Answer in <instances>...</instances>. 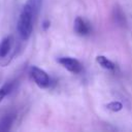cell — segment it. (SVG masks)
Wrapping results in <instances>:
<instances>
[{
	"instance_id": "277c9868",
	"label": "cell",
	"mask_w": 132,
	"mask_h": 132,
	"mask_svg": "<svg viewBox=\"0 0 132 132\" xmlns=\"http://www.w3.org/2000/svg\"><path fill=\"white\" fill-rule=\"evenodd\" d=\"M74 31L78 35H88L91 32V26L86 20L77 16L74 20Z\"/></svg>"
},
{
	"instance_id": "8fae6325",
	"label": "cell",
	"mask_w": 132,
	"mask_h": 132,
	"mask_svg": "<svg viewBox=\"0 0 132 132\" xmlns=\"http://www.w3.org/2000/svg\"><path fill=\"white\" fill-rule=\"evenodd\" d=\"M106 107H107V109L117 112V111H120L123 108V104L120 101H111V102L106 104Z\"/></svg>"
},
{
	"instance_id": "7a4b0ae2",
	"label": "cell",
	"mask_w": 132,
	"mask_h": 132,
	"mask_svg": "<svg viewBox=\"0 0 132 132\" xmlns=\"http://www.w3.org/2000/svg\"><path fill=\"white\" fill-rule=\"evenodd\" d=\"M29 73H30L31 78L34 80V82L39 88H47L50 86L51 79H50L48 74L44 70L36 66H31L29 69Z\"/></svg>"
},
{
	"instance_id": "5b68a950",
	"label": "cell",
	"mask_w": 132,
	"mask_h": 132,
	"mask_svg": "<svg viewBox=\"0 0 132 132\" xmlns=\"http://www.w3.org/2000/svg\"><path fill=\"white\" fill-rule=\"evenodd\" d=\"M14 120H15V113L13 112L6 113L2 118H0V132L9 131Z\"/></svg>"
},
{
	"instance_id": "52a82bcc",
	"label": "cell",
	"mask_w": 132,
	"mask_h": 132,
	"mask_svg": "<svg viewBox=\"0 0 132 132\" xmlns=\"http://www.w3.org/2000/svg\"><path fill=\"white\" fill-rule=\"evenodd\" d=\"M15 84H16L15 80H10V81H7V82H5L3 86L0 87V102H1L8 94H10V93L13 91V89L15 88Z\"/></svg>"
},
{
	"instance_id": "3957f363",
	"label": "cell",
	"mask_w": 132,
	"mask_h": 132,
	"mask_svg": "<svg viewBox=\"0 0 132 132\" xmlns=\"http://www.w3.org/2000/svg\"><path fill=\"white\" fill-rule=\"evenodd\" d=\"M58 62L64 67L66 68L68 71L72 72V73H79L82 70V65L80 64V62L74 58L71 57H60L58 59Z\"/></svg>"
},
{
	"instance_id": "30bf717a",
	"label": "cell",
	"mask_w": 132,
	"mask_h": 132,
	"mask_svg": "<svg viewBox=\"0 0 132 132\" xmlns=\"http://www.w3.org/2000/svg\"><path fill=\"white\" fill-rule=\"evenodd\" d=\"M113 19L116 21V23H118L121 26H124L126 24V19H125V14L123 12V10L120 7H114L113 9Z\"/></svg>"
},
{
	"instance_id": "6da1fadb",
	"label": "cell",
	"mask_w": 132,
	"mask_h": 132,
	"mask_svg": "<svg viewBox=\"0 0 132 132\" xmlns=\"http://www.w3.org/2000/svg\"><path fill=\"white\" fill-rule=\"evenodd\" d=\"M35 18H36V15L27 6L24 5V7L20 13V16L18 20V25H16L18 33L22 39L27 40L31 36Z\"/></svg>"
},
{
	"instance_id": "9c48e42d",
	"label": "cell",
	"mask_w": 132,
	"mask_h": 132,
	"mask_svg": "<svg viewBox=\"0 0 132 132\" xmlns=\"http://www.w3.org/2000/svg\"><path fill=\"white\" fill-rule=\"evenodd\" d=\"M41 5H42V0H27V2L25 3V6H27L35 15L38 14Z\"/></svg>"
},
{
	"instance_id": "7c38bea8",
	"label": "cell",
	"mask_w": 132,
	"mask_h": 132,
	"mask_svg": "<svg viewBox=\"0 0 132 132\" xmlns=\"http://www.w3.org/2000/svg\"><path fill=\"white\" fill-rule=\"evenodd\" d=\"M50 25H51L50 21H44V22L42 23V28H43L44 30H46L47 28H50Z\"/></svg>"
},
{
	"instance_id": "8992f818",
	"label": "cell",
	"mask_w": 132,
	"mask_h": 132,
	"mask_svg": "<svg viewBox=\"0 0 132 132\" xmlns=\"http://www.w3.org/2000/svg\"><path fill=\"white\" fill-rule=\"evenodd\" d=\"M11 45H12V38H11V36L5 37L0 42V59H3V58H5L8 55V53L11 50Z\"/></svg>"
},
{
	"instance_id": "ba28073f",
	"label": "cell",
	"mask_w": 132,
	"mask_h": 132,
	"mask_svg": "<svg viewBox=\"0 0 132 132\" xmlns=\"http://www.w3.org/2000/svg\"><path fill=\"white\" fill-rule=\"evenodd\" d=\"M96 61H97V63H98L101 67H103L104 69L113 70V69L116 68V65H114L109 59H107V58L104 57V56H97V57H96Z\"/></svg>"
}]
</instances>
